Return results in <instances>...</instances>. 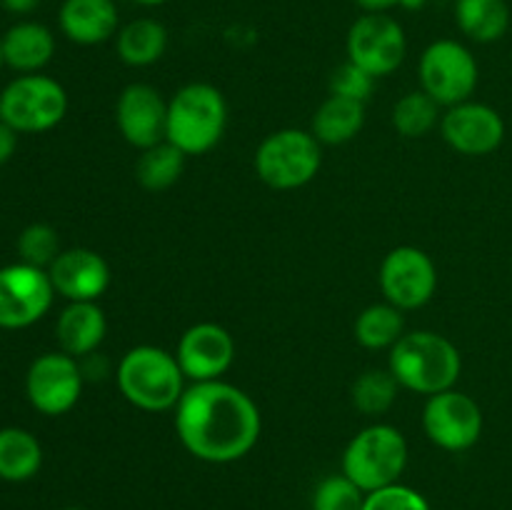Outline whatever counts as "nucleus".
Instances as JSON below:
<instances>
[{
    "instance_id": "2",
    "label": "nucleus",
    "mask_w": 512,
    "mask_h": 510,
    "mask_svg": "<svg viewBox=\"0 0 512 510\" xmlns=\"http://www.w3.org/2000/svg\"><path fill=\"white\" fill-rule=\"evenodd\" d=\"M388 370L395 375L400 388L430 398L455 388L463 370V358L453 340L445 335L433 330H413L390 348Z\"/></svg>"
},
{
    "instance_id": "23",
    "label": "nucleus",
    "mask_w": 512,
    "mask_h": 510,
    "mask_svg": "<svg viewBox=\"0 0 512 510\" xmlns=\"http://www.w3.org/2000/svg\"><path fill=\"white\" fill-rule=\"evenodd\" d=\"M365 103L340 95H330L313 115V130L310 133L328 145H343L353 140L363 130Z\"/></svg>"
},
{
    "instance_id": "9",
    "label": "nucleus",
    "mask_w": 512,
    "mask_h": 510,
    "mask_svg": "<svg viewBox=\"0 0 512 510\" xmlns=\"http://www.w3.org/2000/svg\"><path fill=\"white\" fill-rule=\"evenodd\" d=\"M408 53L403 25L388 13H365L348 30V60L370 73L385 78L403 65Z\"/></svg>"
},
{
    "instance_id": "20",
    "label": "nucleus",
    "mask_w": 512,
    "mask_h": 510,
    "mask_svg": "<svg viewBox=\"0 0 512 510\" xmlns=\"http://www.w3.org/2000/svg\"><path fill=\"white\" fill-rule=\"evenodd\" d=\"M105 333H108L105 313L95 300H90V303H70L60 313L58 323H55L60 350L73 355V358H83V355L98 350Z\"/></svg>"
},
{
    "instance_id": "37",
    "label": "nucleus",
    "mask_w": 512,
    "mask_h": 510,
    "mask_svg": "<svg viewBox=\"0 0 512 510\" xmlns=\"http://www.w3.org/2000/svg\"><path fill=\"white\" fill-rule=\"evenodd\" d=\"M3 65H5V60H3V43H0V70H3Z\"/></svg>"
},
{
    "instance_id": "36",
    "label": "nucleus",
    "mask_w": 512,
    "mask_h": 510,
    "mask_svg": "<svg viewBox=\"0 0 512 510\" xmlns=\"http://www.w3.org/2000/svg\"><path fill=\"white\" fill-rule=\"evenodd\" d=\"M133 3L145 5V8H155V5H163V3H168V0H133Z\"/></svg>"
},
{
    "instance_id": "35",
    "label": "nucleus",
    "mask_w": 512,
    "mask_h": 510,
    "mask_svg": "<svg viewBox=\"0 0 512 510\" xmlns=\"http://www.w3.org/2000/svg\"><path fill=\"white\" fill-rule=\"evenodd\" d=\"M0 5L13 15H28L38 8L40 0H0Z\"/></svg>"
},
{
    "instance_id": "24",
    "label": "nucleus",
    "mask_w": 512,
    "mask_h": 510,
    "mask_svg": "<svg viewBox=\"0 0 512 510\" xmlns=\"http://www.w3.org/2000/svg\"><path fill=\"white\" fill-rule=\"evenodd\" d=\"M43 465V448L25 428H0V480L25 483Z\"/></svg>"
},
{
    "instance_id": "16",
    "label": "nucleus",
    "mask_w": 512,
    "mask_h": 510,
    "mask_svg": "<svg viewBox=\"0 0 512 510\" xmlns=\"http://www.w3.org/2000/svg\"><path fill=\"white\" fill-rule=\"evenodd\" d=\"M115 123H118L120 135L133 148H153L165 140L168 103L153 85L133 83L120 93L118 105H115Z\"/></svg>"
},
{
    "instance_id": "34",
    "label": "nucleus",
    "mask_w": 512,
    "mask_h": 510,
    "mask_svg": "<svg viewBox=\"0 0 512 510\" xmlns=\"http://www.w3.org/2000/svg\"><path fill=\"white\" fill-rule=\"evenodd\" d=\"M15 148H18V133L0 120V165L13 158Z\"/></svg>"
},
{
    "instance_id": "28",
    "label": "nucleus",
    "mask_w": 512,
    "mask_h": 510,
    "mask_svg": "<svg viewBox=\"0 0 512 510\" xmlns=\"http://www.w3.org/2000/svg\"><path fill=\"white\" fill-rule=\"evenodd\" d=\"M398 388L390 370H365L353 383V405L365 415H383L393 408Z\"/></svg>"
},
{
    "instance_id": "18",
    "label": "nucleus",
    "mask_w": 512,
    "mask_h": 510,
    "mask_svg": "<svg viewBox=\"0 0 512 510\" xmlns=\"http://www.w3.org/2000/svg\"><path fill=\"white\" fill-rule=\"evenodd\" d=\"M58 25L70 43L100 45L118 35V5L115 0H63Z\"/></svg>"
},
{
    "instance_id": "13",
    "label": "nucleus",
    "mask_w": 512,
    "mask_h": 510,
    "mask_svg": "<svg viewBox=\"0 0 512 510\" xmlns=\"http://www.w3.org/2000/svg\"><path fill=\"white\" fill-rule=\"evenodd\" d=\"M380 288L385 300L400 310L423 308L438 288V270L425 250L400 245L380 265Z\"/></svg>"
},
{
    "instance_id": "4",
    "label": "nucleus",
    "mask_w": 512,
    "mask_h": 510,
    "mask_svg": "<svg viewBox=\"0 0 512 510\" xmlns=\"http://www.w3.org/2000/svg\"><path fill=\"white\" fill-rule=\"evenodd\" d=\"M228 125L223 93L210 83H188L168 100L165 140L185 155H203L218 145Z\"/></svg>"
},
{
    "instance_id": "6",
    "label": "nucleus",
    "mask_w": 512,
    "mask_h": 510,
    "mask_svg": "<svg viewBox=\"0 0 512 510\" xmlns=\"http://www.w3.org/2000/svg\"><path fill=\"white\" fill-rule=\"evenodd\" d=\"M323 165L320 140L308 130L283 128L270 133L255 153V173L273 190L308 185Z\"/></svg>"
},
{
    "instance_id": "8",
    "label": "nucleus",
    "mask_w": 512,
    "mask_h": 510,
    "mask_svg": "<svg viewBox=\"0 0 512 510\" xmlns=\"http://www.w3.org/2000/svg\"><path fill=\"white\" fill-rule=\"evenodd\" d=\"M420 85L438 105L465 103L478 88V60L458 40H435L420 55Z\"/></svg>"
},
{
    "instance_id": "21",
    "label": "nucleus",
    "mask_w": 512,
    "mask_h": 510,
    "mask_svg": "<svg viewBox=\"0 0 512 510\" xmlns=\"http://www.w3.org/2000/svg\"><path fill=\"white\" fill-rule=\"evenodd\" d=\"M168 48V30L155 18H135L115 35V50L125 65L148 68L158 63Z\"/></svg>"
},
{
    "instance_id": "27",
    "label": "nucleus",
    "mask_w": 512,
    "mask_h": 510,
    "mask_svg": "<svg viewBox=\"0 0 512 510\" xmlns=\"http://www.w3.org/2000/svg\"><path fill=\"white\" fill-rule=\"evenodd\" d=\"M440 105L425 90L403 95L393 108V128L403 138H423L438 125Z\"/></svg>"
},
{
    "instance_id": "11",
    "label": "nucleus",
    "mask_w": 512,
    "mask_h": 510,
    "mask_svg": "<svg viewBox=\"0 0 512 510\" xmlns=\"http://www.w3.org/2000/svg\"><path fill=\"white\" fill-rule=\"evenodd\" d=\"M48 270L28 263L0 268V328L20 330L38 323L53 305Z\"/></svg>"
},
{
    "instance_id": "30",
    "label": "nucleus",
    "mask_w": 512,
    "mask_h": 510,
    "mask_svg": "<svg viewBox=\"0 0 512 510\" xmlns=\"http://www.w3.org/2000/svg\"><path fill=\"white\" fill-rule=\"evenodd\" d=\"M365 495L350 478L328 475L313 493V510H363Z\"/></svg>"
},
{
    "instance_id": "22",
    "label": "nucleus",
    "mask_w": 512,
    "mask_h": 510,
    "mask_svg": "<svg viewBox=\"0 0 512 510\" xmlns=\"http://www.w3.org/2000/svg\"><path fill=\"white\" fill-rule=\"evenodd\" d=\"M455 23L475 43H495L510 28L508 0H455Z\"/></svg>"
},
{
    "instance_id": "32",
    "label": "nucleus",
    "mask_w": 512,
    "mask_h": 510,
    "mask_svg": "<svg viewBox=\"0 0 512 510\" xmlns=\"http://www.w3.org/2000/svg\"><path fill=\"white\" fill-rule=\"evenodd\" d=\"M373 83L375 78L370 73H365L363 68H358L355 63H343L330 78V95H340V98H350V100H365L370 98L373 93Z\"/></svg>"
},
{
    "instance_id": "19",
    "label": "nucleus",
    "mask_w": 512,
    "mask_h": 510,
    "mask_svg": "<svg viewBox=\"0 0 512 510\" xmlns=\"http://www.w3.org/2000/svg\"><path fill=\"white\" fill-rule=\"evenodd\" d=\"M0 43H3L5 65L23 75L43 70L55 53V38L50 28L35 20H20L10 25L0 35Z\"/></svg>"
},
{
    "instance_id": "12",
    "label": "nucleus",
    "mask_w": 512,
    "mask_h": 510,
    "mask_svg": "<svg viewBox=\"0 0 512 510\" xmlns=\"http://www.w3.org/2000/svg\"><path fill=\"white\" fill-rule=\"evenodd\" d=\"M83 393V370L68 353H45L30 363L25 375V395L38 413L63 415L75 408Z\"/></svg>"
},
{
    "instance_id": "1",
    "label": "nucleus",
    "mask_w": 512,
    "mask_h": 510,
    "mask_svg": "<svg viewBox=\"0 0 512 510\" xmlns=\"http://www.w3.org/2000/svg\"><path fill=\"white\" fill-rule=\"evenodd\" d=\"M260 410L245 390L223 380L193 383L175 405V433L203 463H235L258 445Z\"/></svg>"
},
{
    "instance_id": "14",
    "label": "nucleus",
    "mask_w": 512,
    "mask_h": 510,
    "mask_svg": "<svg viewBox=\"0 0 512 510\" xmlns=\"http://www.w3.org/2000/svg\"><path fill=\"white\" fill-rule=\"evenodd\" d=\"M445 143L463 155H490L503 145L505 120L495 108L475 100L450 105L440 118Z\"/></svg>"
},
{
    "instance_id": "29",
    "label": "nucleus",
    "mask_w": 512,
    "mask_h": 510,
    "mask_svg": "<svg viewBox=\"0 0 512 510\" xmlns=\"http://www.w3.org/2000/svg\"><path fill=\"white\" fill-rule=\"evenodd\" d=\"M63 253L60 250L58 230L45 223H33L18 235V255L20 263L35 265V268L48 270L53 260Z\"/></svg>"
},
{
    "instance_id": "15",
    "label": "nucleus",
    "mask_w": 512,
    "mask_h": 510,
    "mask_svg": "<svg viewBox=\"0 0 512 510\" xmlns=\"http://www.w3.org/2000/svg\"><path fill=\"white\" fill-rule=\"evenodd\" d=\"M175 358L185 380L193 383L220 380V375L228 373L235 360V340L223 325L198 323L180 335Z\"/></svg>"
},
{
    "instance_id": "5",
    "label": "nucleus",
    "mask_w": 512,
    "mask_h": 510,
    "mask_svg": "<svg viewBox=\"0 0 512 510\" xmlns=\"http://www.w3.org/2000/svg\"><path fill=\"white\" fill-rule=\"evenodd\" d=\"M405 465H408L405 435L385 423L360 430L343 453V475L353 480L363 493L400 483Z\"/></svg>"
},
{
    "instance_id": "25",
    "label": "nucleus",
    "mask_w": 512,
    "mask_h": 510,
    "mask_svg": "<svg viewBox=\"0 0 512 510\" xmlns=\"http://www.w3.org/2000/svg\"><path fill=\"white\" fill-rule=\"evenodd\" d=\"M403 310L385 303L368 305L363 313L355 320V340L368 350H383L393 348L400 338H403Z\"/></svg>"
},
{
    "instance_id": "38",
    "label": "nucleus",
    "mask_w": 512,
    "mask_h": 510,
    "mask_svg": "<svg viewBox=\"0 0 512 510\" xmlns=\"http://www.w3.org/2000/svg\"><path fill=\"white\" fill-rule=\"evenodd\" d=\"M60 510H85V508H75V505H70V508H60Z\"/></svg>"
},
{
    "instance_id": "31",
    "label": "nucleus",
    "mask_w": 512,
    "mask_h": 510,
    "mask_svg": "<svg viewBox=\"0 0 512 510\" xmlns=\"http://www.w3.org/2000/svg\"><path fill=\"white\" fill-rule=\"evenodd\" d=\"M363 510H433L425 495L410 485L395 483L365 495Z\"/></svg>"
},
{
    "instance_id": "10",
    "label": "nucleus",
    "mask_w": 512,
    "mask_h": 510,
    "mask_svg": "<svg viewBox=\"0 0 512 510\" xmlns=\"http://www.w3.org/2000/svg\"><path fill=\"white\" fill-rule=\"evenodd\" d=\"M423 430L448 453L470 450L483 435V410L468 393L450 388L430 395L423 408Z\"/></svg>"
},
{
    "instance_id": "17",
    "label": "nucleus",
    "mask_w": 512,
    "mask_h": 510,
    "mask_svg": "<svg viewBox=\"0 0 512 510\" xmlns=\"http://www.w3.org/2000/svg\"><path fill=\"white\" fill-rule=\"evenodd\" d=\"M55 293L70 303L98 300L110 285V268L105 258L88 248L63 250L48 268Z\"/></svg>"
},
{
    "instance_id": "3",
    "label": "nucleus",
    "mask_w": 512,
    "mask_h": 510,
    "mask_svg": "<svg viewBox=\"0 0 512 510\" xmlns=\"http://www.w3.org/2000/svg\"><path fill=\"white\" fill-rule=\"evenodd\" d=\"M118 388L130 405L148 413L175 410L185 393V375L178 358L155 345H138L118 365Z\"/></svg>"
},
{
    "instance_id": "26",
    "label": "nucleus",
    "mask_w": 512,
    "mask_h": 510,
    "mask_svg": "<svg viewBox=\"0 0 512 510\" xmlns=\"http://www.w3.org/2000/svg\"><path fill=\"white\" fill-rule=\"evenodd\" d=\"M185 158L188 155L175 148L173 143H168V140L153 145V148H145L138 165H135L138 183L145 190H168L183 175Z\"/></svg>"
},
{
    "instance_id": "33",
    "label": "nucleus",
    "mask_w": 512,
    "mask_h": 510,
    "mask_svg": "<svg viewBox=\"0 0 512 510\" xmlns=\"http://www.w3.org/2000/svg\"><path fill=\"white\" fill-rule=\"evenodd\" d=\"M358 8H363L365 13H388L393 8H405V10H420L428 0H355Z\"/></svg>"
},
{
    "instance_id": "7",
    "label": "nucleus",
    "mask_w": 512,
    "mask_h": 510,
    "mask_svg": "<svg viewBox=\"0 0 512 510\" xmlns=\"http://www.w3.org/2000/svg\"><path fill=\"white\" fill-rule=\"evenodd\" d=\"M68 113V93L58 80L30 73L10 80L0 93V120L15 133H45Z\"/></svg>"
}]
</instances>
